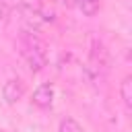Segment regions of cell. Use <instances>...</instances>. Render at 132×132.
Masks as SVG:
<instances>
[{
  "label": "cell",
  "instance_id": "3",
  "mask_svg": "<svg viewBox=\"0 0 132 132\" xmlns=\"http://www.w3.org/2000/svg\"><path fill=\"white\" fill-rule=\"evenodd\" d=\"M54 95H56V89H54V85L52 82H43V85H39L35 91H33V105H37V107H41V109H47V107H52V103H54Z\"/></svg>",
  "mask_w": 132,
  "mask_h": 132
},
{
  "label": "cell",
  "instance_id": "7",
  "mask_svg": "<svg viewBox=\"0 0 132 132\" xmlns=\"http://www.w3.org/2000/svg\"><path fill=\"white\" fill-rule=\"evenodd\" d=\"M58 132H85V130L74 118H62L60 126H58Z\"/></svg>",
  "mask_w": 132,
  "mask_h": 132
},
{
  "label": "cell",
  "instance_id": "1",
  "mask_svg": "<svg viewBox=\"0 0 132 132\" xmlns=\"http://www.w3.org/2000/svg\"><path fill=\"white\" fill-rule=\"evenodd\" d=\"M21 54L27 62V66L33 70V72H39L45 68L47 64V50H45V43L35 37V35H23L21 39Z\"/></svg>",
  "mask_w": 132,
  "mask_h": 132
},
{
  "label": "cell",
  "instance_id": "2",
  "mask_svg": "<svg viewBox=\"0 0 132 132\" xmlns=\"http://www.w3.org/2000/svg\"><path fill=\"white\" fill-rule=\"evenodd\" d=\"M25 95V82L21 78H8L2 87V99L6 105H14Z\"/></svg>",
  "mask_w": 132,
  "mask_h": 132
},
{
  "label": "cell",
  "instance_id": "8",
  "mask_svg": "<svg viewBox=\"0 0 132 132\" xmlns=\"http://www.w3.org/2000/svg\"><path fill=\"white\" fill-rule=\"evenodd\" d=\"M62 2H64L66 6H76V2H78V0H62Z\"/></svg>",
  "mask_w": 132,
  "mask_h": 132
},
{
  "label": "cell",
  "instance_id": "5",
  "mask_svg": "<svg viewBox=\"0 0 132 132\" xmlns=\"http://www.w3.org/2000/svg\"><path fill=\"white\" fill-rule=\"evenodd\" d=\"M120 97L126 109H132V76H124V80L120 82Z\"/></svg>",
  "mask_w": 132,
  "mask_h": 132
},
{
  "label": "cell",
  "instance_id": "6",
  "mask_svg": "<svg viewBox=\"0 0 132 132\" xmlns=\"http://www.w3.org/2000/svg\"><path fill=\"white\" fill-rule=\"evenodd\" d=\"M76 6L82 10V14L93 16V14H97V12H99L101 0H78V2H76Z\"/></svg>",
  "mask_w": 132,
  "mask_h": 132
},
{
  "label": "cell",
  "instance_id": "4",
  "mask_svg": "<svg viewBox=\"0 0 132 132\" xmlns=\"http://www.w3.org/2000/svg\"><path fill=\"white\" fill-rule=\"evenodd\" d=\"M91 62L95 64V68H107L109 66V56H107V50L103 47L101 41H93V50H91Z\"/></svg>",
  "mask_w": 132,
  "mask_h": 132
}]
</instances>
